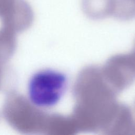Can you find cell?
I'll return each instance as SVG.
<instances>
[{
	"label": "cell",
	"instance_id": "1",
	"mask_svg": "<svg viewBox=\"0 0 135 135\" xmlns=\"http://www.w3.org/2000/svg\"><path fill=\"white\" fill-rule=\"evenodd\" d=\"M73 94L74 105L70 115L78 132H103L119 103L118 93L105 80L101 67L83 68L76 77Z\"/></svg>",
	"mask_w": 135,
	"mask_h": 135
},
{
	"label": "cell",
	"instance_id": "2",
	"mask_svg": "<svg viewBox=\"0 0 135 135\" xmlns=\"http://www.w3.org/2000/svg\"><path fill=\"white\" fill-rule=\"evenodd\" d=\"M67 86L68 78L64 73L53 69H43L31 77L27 87L28 97L33 105L50 108L60 102Z\"/></svg>",
	"mask_w": 135,
	"mask_h": 135
},
{
	"label": "cell",
	"instance_id": "3",
	"mask_svg": "<svg viewBox=\"0 0 135 135\" xmlns=\"http://www.w3.org/2000/svg\"><path fill=\"white\" fill-rule=\"evenodd\" d=\"M101 69L105 80L118 94L135 82V59L132 53L111 56Z\"/></svg>",
	"mask_w": 135,
	"mask_h": 135
},
{
	"label": "cell",
	"instance_id": "4",
	"mask_svg": "<svg viewBox=\"0 0 135 135\" xmlns=\"http://www.w3.org/2000/svg\"><path fill=\"white\" fill-rule=\"evenodd\" d=\"M107 134L124 135L135 133V120L130 108L119 103L111 121L103 131Z\"/></svg>",
	"mask_w": 135,
	"mask_h": 135
},
{
	"label": "cell",
	"instance_id": "5",
	"mask_svg": "<svg viewBox=\"0 0 135 135\" xmlns=\"http://www.w3.org/2000/svg\"><path fill=\"white\" fill-rule=\"evenodd\" d=\"M114 0H82L84 13L93 20H101L112 15Z\"/></svg>",
	"mask_w": 135,
	"mask_h": 135
},
{
	"label": "cell",
	"instance_id": "6",
	"mask_svg": "<svg viewBox=\"0 0 135 135\" xmlns=\"http://www.w3.org/2000/svg\"><path fill=\"white\" fill-rule=\"evenodd\" d=\"M17 0H0V17L4 21L13 12Z\"/></svg>",
	"mask_w": 135,
	"mask_h": 135
},
{
	"label": "cell",
	"instance_id": "7",
	"mask_svg": "<svg viewBox=\"0 0 135 135\" xmlns=\"http://www.w3.org/2000/svg\"><path fill=\"white\" fill-rule=\"evenodd\" d=\"M132 54L133 56H134V59H135V45H134V50H133V52L132 53Z\"/></svg>",
	"mask_w": 135,
	"mask_h": 135
}]
</instances>
